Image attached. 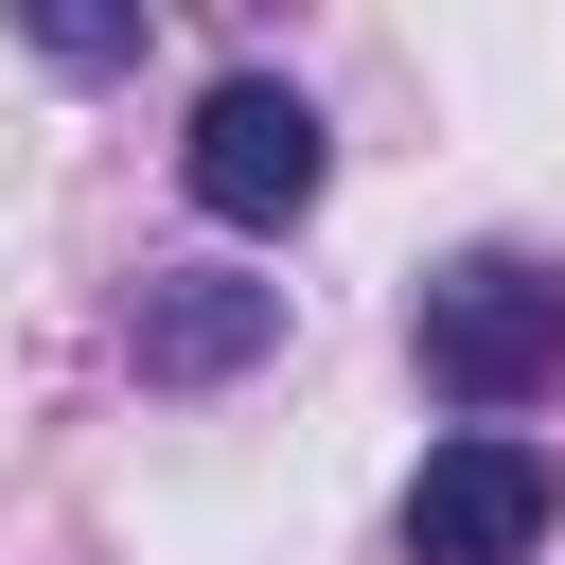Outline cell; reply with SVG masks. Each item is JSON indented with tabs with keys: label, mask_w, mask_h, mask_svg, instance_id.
Segmentation results:
<instances>
[{
	"label": "cell",
	"mask_w": 565,
	"mask_h": 565,
	"mask_svg": "<svg viewBox=\"0 0 565 565\" xmlns=\"http://www.w3.org/2000/svg\"><path fill=\"white\" fill-rule=\"evenodd\" d=\"M406 353H424L441 406H530V388H565V265H547V247H459V265H424Z\"/></svg>",
	"instance_id": "cell-1"
},
{
	"label": "cell",
	"mask_w": 565,
	"mask_h": 565,
	"mask_svg": "<svg viewBox=\"0 0 565 565\" xmlns=\"http://www.w3.org/2000/svg\"><path fill=\"white\" fill-rule=\"evenodd\" d=\"M177 177H194V212H212V230H300V212H318V177H335V141H318V106H300L282 71H212V88H194Z\"/></svg>",
	"instance_id": "cell-2"
},
{
	"label": "cell",
	"mask_w": 565,
	"mask_h": 565,
	"mask_svg": "<svg viewBox=\"0 0 565 565\" xmlns=\"http://www.w3.org/2000/svg\"><path fill=\"white\" fill-rule=\"evenodd\" d=\"M547 512H565L547 441L459 424V441H424V477H406V565H530V547H547Z\"/></svg>",
	"instance_id": "cell-3"
},
{
	"label": "cell",
	"mask_w": 565,
	"mask_h": 565,
	"mask_svg": "<svg viewBox=\"0 0 565 565\" xmlns=\"http://www.w3.org/2000/svg\"><path fill=\"white\" fill-rule=\"evenodd\" d=\"M124 353H141V388H230V371L282 353V282H247V265H141Z\"/></svg>",
	"instance_id": "cell-4"
},
{
	"label": "cell",
	"mask_w": 565,
	"mask_h": 565,
	"mask_svg": "<svg viewBox=\"0 0 565 565\" xmlns=\"http://www.w3.org/2000/svg\"><path fill=\"white\" fill-rule=\"evenodd\" d=\"M35 53H53V71H124V53H141V18H71V0H53V18H35Z\"/></svg>",
	"instance_id": "cell-5"
}]
</instances>
